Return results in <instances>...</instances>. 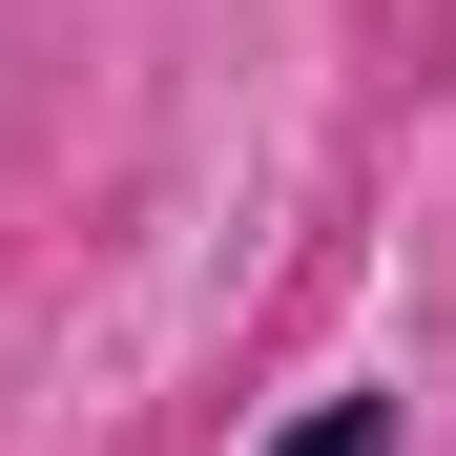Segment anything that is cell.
Listing matches in <instances>:
<instances>
[{
  "instance_id": "cell-1",
  "label": "cell",
  "mask_w": 456,
  "mask_h": 456,
  "mask_svg": "<svg viewBox=\"0 0 456 456\" xmlns=\"http://www.w3.org/2000/svg\"><path fill=\"white\" fill-rule=\"evenodd\" d=\"M270 456H395V395H332V415H290Z\"/></svg>"
}]
</instances>
